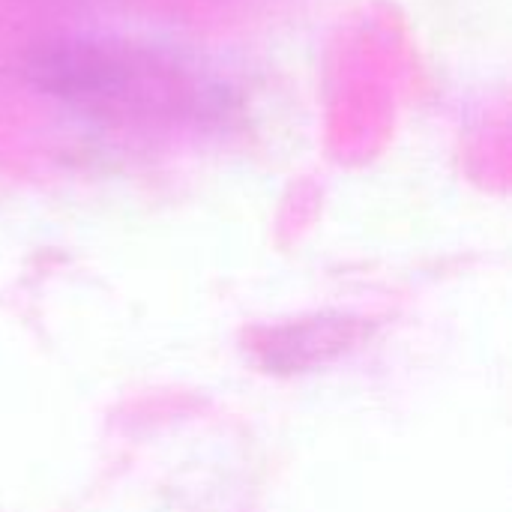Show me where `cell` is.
I'll return each mask as SVG.
<instances>
[{"label":"cell","mask_w":512,"mask_h":512,"mask_svg":"<svg viewBox=\"0 0 512 512\" xmlns=\"http://www.w3.org/2000/svg\"><path fill=\"white\" fill-rule=\"evenodd\" d=\"M27 81L48 99L90 117L201 120L219 111L222 90L147 48L60 36L36 45L24 63Z\"/></svg>","instance_id":"1"},{"label":"cell","mask_w":512,"mask_h":512,"mask_svg":"<svg viewBox=\"0 0 512 512\" xmlns=\"http://www.w3.org/2000/svg\"><path fill=\"white\" fill-rule=\"evenodd\" d=\"M354 336H357V324L348 318H336V321L318 318V321L282 327L264 345L267 366H285V369L312 366L318 360H327L330 354H339L348 342H354Z\"/></svg>","instance_id":"2"}]
</instances>
